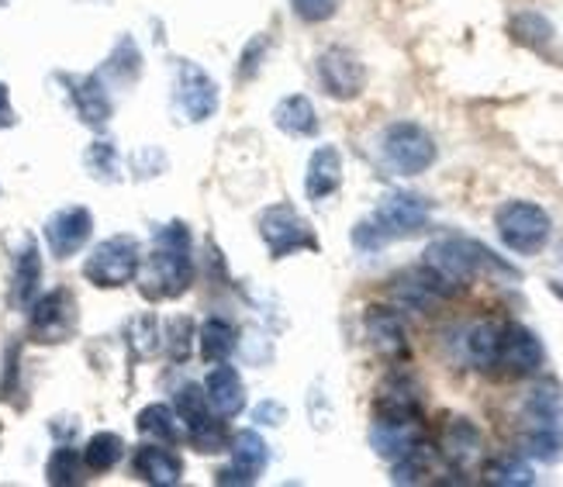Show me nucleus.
<instances>
[{
  "label": "nucleus",
  "instance_id": "nucleus-16",
  "mask_svg": "<svg viewBox=\"0 0 563 487\" xmlns=\"http://www.w3.org/2000/svg\"><path fill=\"white\" fill-rule=\"evenodd\" d=\"M205 395L218 419H235L239 411L246 408V384H242V377L229 363H214L205 380Z\"/></svg>",
  "mask_w": 563,
  "mask_h": 487
},
{
  "label": "nucleus",
  "instance_id": "nucleus-11",
  "mask_svg": "<svg viewBox=\"0 0 563 487\" xmlns=\"http://www.w3.org/2000/svg\"><path fill=\"white\" fill-rule=\"evenodd\" d=\"M318 80H322L325 93L335 97V101H353L366 87V66L350 48L332 45L318 56Z\"/></svg>",
  "mask_w": 563,
  "mask_h": 487
},
{
  "label": "nucleus",
  "instance_id": "nucleus-21",
  "mask_svg": "<svg viewBox=\"0 0 563 487\" xmlns=\"http://www.w3.org/2000/svg\"><path fill=\"white\" fill-rule=\"evenodd\" d=\"M419 411H422L419 387L408 377H390L374 401V416H384V419H419Z\"/></svg>",
  "mask_w": 563,
  "mask_h": 487
},
{
  "label": "nucleus",
  "instance_id": "nucleus-4",
  "mask_svg": "<svg viewBox=\"0 0 563 487\" xmlns=\"http://www.w3.org/2000/svg\"><path fill=\"white\" fill-rule=\"evenodd\" d=\"M526 453L553 464L563 453V395L556 380H543L526 401Z\"/></svg>",
  "mask_w": 563,
  "mask_h": 487
},
{
  "label": "nucleus",
  "instance_id": "nucleus-36",
  "mask_svg": "<svg viewBox=\"0 0 563 487\" xmlns=\"http://www.w3.org/2000/svg\"><path fill=\"white\" fill-rule=\"evenodd\" d=\"M263 53H266V35H256V38L246 45V53H242L235 77H239V80H253V77H256V69H260Z\"/></svg>",
  "mask_w": 563,
  "mask_h": 487
},
{
  "label": "nucleus",
  "instance_id": "nucleus-20",
  "mask_svg": "<svg viewBox=\"0 0 563 487\" xmlns=\"http://www.w3.org/2000/svg\"><path fill=\"white\" fill-rule=\"evenodd\" d=\"M69 97L73 104H77V114L87 121L93 129H104L111 121V97L101 84V73H90V77H77L69 80Z\"/></svg>",
  "mask_w": 563,
  "mask_h": 487
},
{
  "label": "nucleus",
  "instance_id": "nucleus-34",
  "mask_svg": "<svg viewBox=\"0 0 563 487\" xmlns=\"http://www.w3.org/2000/svg\"><path fill=\"white\" fill-rule=\"evenodd\" d=\"M290 8H294V14H298L301 21L322 24V21H329V18L339 14L342 0H290Z\"/></svg>",
  "mask_w": 563,
  "mask_h": 487
},
{
  "label": "nucleus",
  "instance_id": "nucleus-7",
  "mask_svg": "<svg viewBox=\"0 0 563 487\" xmlns=\"http://www.w3.org/2000/svg\"><path fill=\"white\" fill-rule=\"evenodd\" d=\"M380 153H384L387 166L401 177L426 174L439 156L435 139L422 125H415V121H395L380 139Z\"/></svg>",
  "mask_w": 563,
  "mask_h": 487
},
{
  "label": "nucleus",
  "instance_id": "nucleus-6",
  "mask_svg": "<svg viewBox=\"0 0 563 487\" xmlns=\"http://www.w3.org/2000/svg\"><path fill=\"white\" fill-rule=\"evenodd\" d=\"M139 270H142V246L132 235L104 239L101 246H93V253L84 263V277L93 287H104V290L132 284L139 277Z\"/></svg>",
  "mask_w": 563,
  "mask_h": 487
},
{
  "label": "nucleus",
  "instance_id": "nucleus-10",
  "mask_svg": "<svg viewBox=\"0 0 563 487\" xmlns=\"http://www.w3.org/2000/svg\"><path fill=\"white\" fill-rule=\"evenodd\" d=\"M547 350L543 343L536 339L532 329L519 325V322H508L501 325V346H498V367L495 374L505 377H529L543 367Z\"/></svg>",
  "mask_w": 563,
  "mask_h": 487
},
{
  "label": "nucleus",
  "instance_id": "nucleus-14",
  "mask_svg": "<svg viewBox=\"0 0 563 487\" xmlns=\"http://www.w3.org/2000/svg\"><path fill=\"white\" fill-rule=\"evenodd\" d=\"M363 329H366V339H371L377 356H384L390 363L408 359V332H405V322L395 308H384V305L366 308Z\"/></svg>",
  "mask_w": 563,
  "mask_h": 487
},
{
  "label": "nucleus",
  "instance_id": "nucleus-13",
  "mask_svg": "<svg viewBox=\"0 0 563 487\" xmlns=\"http://www.w3.org/2000/svg\"><path fill=\"white\" fill-rule=\"evenodd\" d=\"M90 232H93V214L87 208H80V204L59 208L45 222V242H48V250H53L56 259L77 256L87 246Z\"/></svg>",
  "mask_w": 563,
  "mask_h": 487
},
{
  "label": "nucleus",
  "instance_id": "nucleus-32",
  "mask_svg": "<svg viewBox=\"0 0 563 487\" xmlns=\"http://www.w3.org/2000/svg\"><path fill=\"white\" fill-rule=\"evenodd\" d=\"M139 69H142V59H139L135 42L132 38H121L118 48H114V56L108 59V73H114L121 84H132L139 77Z\"/></svg>",
  "mask_w": 563,
  "mask_h": 487
},
{
  "label": "nucleus",
  "instance_id": "nucleus-19",
  "mask_svg": "<svg viewBox=\"0 0 563 487\" xmlns=\"http://www.w3.org/2000/svg\"><path fill=\"white\" fill-rule=\"evenodd\" d=\"M342 187V156L335 145H318L308 159L305 174V193L311 201H325Z\"/></svg>",
  "mask_w": 563,
  "mask_h": 487
},
{
  "label": "nucleus",
  "instance_id": "nucleus-22",
  "mask_svg": "<svg viewBox=\"0 0 563 487\" xmlns=\"http://www.w3.org/2000/svg\"><path fill=\"white\" fill-rule=\"evenodd\" d=\"M135 474H139L145 484L174 487V484H180V477H184V464H180V460H177L174 453L163 450V446L156 443V446H142V450L135 453Z\"/></svg>",
  "mask_w": 563,
  "mask_h": 487
},
{
  "label": "nucleus",
  "instance_id": "nucleus-37",
  "mask_svg": "<svg viewBox=\"0 0 563 487\" xmlns=\"http://www.w3.org/2000/svg\"><path fill=\"white\" fill-rule=\"evenodd\" d=\"M169 339H174V359H184L190 350V322L187 319L169 322Z\"/></svg>",
  "mask_w": 563,
  "mask_h": 487
},
{
  "label": "nucleus",
  "instance_id": "nucleus-3",
  "mask_svg": "<svg viewBox=\"0 0 563 487\" xmlns=\"http://www.w3.org/2000/svg\"><path fill=\"white\" fill-rule=\"evenodd\" d=\"M429 225V201L419 193L395 190L377 204V211L353 229V242L363 253H377L387 242L419 235Z\"/></svg>",
  "mask_w": 563,
  "mask_h": 487
},
{
  "label": "nucleus",
  "instance_id": "nucleus-26",
  "mask_svg": "<svg viewBox=\"0 0 563 487\" xmlns=\"http://www.w3.org/2000/svg\"><path fill=\"white\" fill-rule=\"evenodd\" d=\"M121 456H125V443H121L118 432H97L90 435V443L84 450V464L93 471V474H108L121 464Z\"/></svg>",
  "mask_w": 563,
  "mask_h": 487
},
{
  "label": "nucleus",
  "instance_id": "nucleus-35",
  "mask_svg": "<svg viewBox=\"0 0 563 487\" xmlns=\"http://www.w3.org/2000/svg\"><path fill=\"white\" fill-rule=\"evenodd\" d=\"M153 339H159L156 319H135V322H132V329H129V343L139 350V356H150V353L156 350Z\"/></svg>",
  "mask_w": 563,
  "mask_h": 487
},
{
  "label": "nucleus",
  "instance_id": "nucleus-25",
  "mask_svg": "<svg viewBox=\"0 0 563 487\" xmlns=\"http://www.w3.org/2000/svg\"><path fill=\"white\" fill-rule=\"evenodd\" d=\"M38 280H42V256H38V246L29 239L24 242V250L18 253V263H14V301L32 305Z\"/></svg>",
  "mask_w": 563,
  "mask_h": 487
},
{
  "label": "nucleus",
  "instance_id": "nucleus-29",
  "mask_svg": "<svg viewBox=\"0 0 563 487\" xmlns=\"http://www.w3.org/2000/svg\"><path fill=\"white\" fill-rule=\"evenodd\" d=\"M239 346V335L225 319H208L201 325V353L208 363H225Z\"/></svg>",
  "mask_w": 563,
  "mask_h": 487
},
{
  "label": "nucleus",
  "instance_id": "nucleus-33",
  "mask_svg": "<svg viewBox=\"0 0 563 487\" xmlns=\"http://www.w3.org/2000/svg\"><path fill=\"white\" fill-rule=\"evenodd\" d=\"M84 159L97 180H118V150L111 142H93Z\"/></svg>",
  "mask_w": 563,
  "mask_h": 487
},
{
  "label": "nucleus",
  "instance_id": "nucleus-23",
  "mask_svg": "<svg viewBox=\"0 0 563 487\" xmlns=\"http://www.w3.org/2000/svg\"><path fill=\"white\" fill-rule=\"evenodd\" d=\"M274 125L294 139H305V135H314L318 132V114H314V104L308 101L305 93H290L284 101L274 108Z\"/></svg>",
  "mask_w": 563,
  "mask_h": 487
},
{
  "label": "nucleus",
  "instance_id": "nucleus-38",
  "mask_svg": "<svg viewBox=\"0 0 563 487\" xmlns=\"http://www.w3.org/2000/svg\"><path fill=\"white\" fill-rule=\"evenodd\" d=\"M14 121H18V114L11 108V90H8L4 80H0V129H11Z\"/></svg>",
  "mask_w": 563,
  "mask_h": 487
},
{
  "label": "nucleus",
  "instance_id": "nucleus-27",
  "mask_svg": "<svg viewBox=\"0 0 563 487\" xmlns=\"http://www.w3.org/2000/svg\"><path fill=\"white\" fill-rule=\"evenodd\" d=\"M135 425H139L142 435H150V440L166 443V446L180 440L177 416H174V408H166V405H150V408H142V411H139V419H135Z\"/></svg>",
  "mask_w": 563,
  "mask_h": 487
},
{
  "label": "nucleus",
  "instance_id": "nucleus-31",
  "mask_svg": "<svg viewBox=\"0 0 563 487\" xmlns=\"http://www.w3.org/2000/svg\"><path fill=\"white\" fill-rule=\"evenodd\" d=\"M45 480L48 484H77L80 480V456L73 453L69 446H59L45 464Z\"/></svg>",
  "mask_w": 563,
  "mask_h": 487
},
{
  "label": "nucleus",
  "instance_id": "nucleus-15",
  "mask_svg": "<svg viewBox=\"0 0 563 487\" xmlns=\"http://www.w3.org/2000/svg\"><path fill=\"white\" fill-rule=\"evenodd\" d=\"M422 443V425L419 419H384V416H374V425H371V446L380 460H401L408 450H415Z\"/></svg>",
  "mask_w": 563,
  "mask_h": 487
},
{
  "label": "nucleus",
  "instance_id": "nucleus-17",
  "mask_svg": "<svg viewBox=\"0 0 563 487\" xmlns=\"http://www.w3.org/2000/svg\"><path fill=\"white\" fill-rule=\"evenodd\" d=\"M266 460H271V453H266V443L260 440L256 432H239L232 440V467H225L222 474H218V484H253Z\"/></svg>",
  "mask_w": 563,
  "mask_h": 487
},
{
  "label": "nucleus",
  "instance_id": "nucleus-30",
  "mask_svg": "<svg viewBox=\"0 0 563 487\" xmlns=\"http://www.w3.org/2000/svg\"><path fill=\"white\" fill-rule=\"evenodd\" d=\"M484 480L498 484V487H529V484H536V474L519 456H498L484 467Z\"/></svg>",
  "mask_w": 563,
  "mask_h": 487
},
{
  "label": "nucleus",
  "instance_id": "nucleus-40",
  "mask_svg": "<svg viewBox=\"0 0 563 487\" xmlns=\"http://www.w3.org/2000/svg\"><path fill=\"white\" fill-rule=\"evenodd\" d=\"M0 8H8V0H0Z\"/></svg>",
  "mask_w": 563,
  "mask_h": 487
},
{
  "label": "nucleus",
  "instance_id": "nucleus-24",
  "mask_svg": "<svg viewBox=\"0 0 563 487\" xmlns=\"http://www.w3.org/2000/svg\"><path fill=\"white\" fill-rule=\"evenodd\" d=\"M498 346H501V325L498 322H481L467 332V359L481 374H495Z\"/></svg>",
  "mask_w": 563,
  "mask_h": 487
},
{
  "label": "nucleus",
  "instance_id": "nucleus-39",
  "mask_svg": "<svg viewBox=\"0 0 563 487\" xmlns=\"http://www.w3.org/2000/svg\"><path fill=\"white\" fill-rule=\"evenodd\" d=\"M553 290H556V295L563 298V287H560V284H553Z\"/></svg>",
  "mask_w": 563,
  "mask_h": 487
},
{
  "label": "nucleus",
  "instance_id": "nucleus-28",
  "mask_svg": "<svg viewBox=\"0 0 563 487\" xmlns=\"http://www.w3.org/2000/svg\"><path fill=\"white\" fill-rule=\"evenodd\" d=\"M508 32H511V38H516L519 45H526V48H547L553 42V35H556L550 18H543L540 11L516 14V18H511V24H508Z\"/></svg>",
  "mask_w": 563,
  "mask_h": 487
},
{
  "label": "nucleus",
  "instance_id": "nucleus-8",
  "mask_svg": "<svg viewBox=\"0 0 563 487\" xmlns=\"http://www.w3.org/2000/svg\"><path fill=\"white\" fill-rule=\"evenodd\" d=\"M260 235H263L266 250H271L274 259H284V256L301 253V250H318V239H314L311 225L290 204L266 208L260 214Z\"/></svg>",
  "mask_w": 563,
  "mask_h": 487
},
{
  "label": "nucleus",
  "instance_id": "nucleus-12",
  "mask_svg": "<svg viewBox=\"0 0 563 487\" xmlns=\"http://www.w3.org/2000/svg\"><path fill=\"white\" fill-rule=\"evenodd\" d=\"M174 90H177V108L187 114V121H208L218 111V84L198 63L190 59L177 63Z\"/></svg>",
  "mask_w": 563,
  "mask_h": 487
},
{
  "label": "nucleus",
  "instance_id": "nucleus-9",
  "mask_svg": "<svg viewBox=\"0 0 563 487\" xmlns=\"http://www.w3.org/2000/svg\"><path fill=\"white\" fill-rule=\"evenodd\" d=\"M73 329H77V301H73L69 290H48L45 298L32 301L29 332L35 343H45V346L66 343Z\"/></svg>",
  "mask_w": 563,
  "mask_h": 487
},
{
  "label": "nucleus",
  "instance_id": "nucleus-5",
  "mask_svg": "<svg viewBox=\"0 0 563 487\" xmlns=\"http://www.w3.org/2000/svg\"><path fill=\"white\" fill-rule=\"evenodd\" d=\"M495 229L501 235V242L519 256H536L547 250L553 222L550 214L532 204V201H505L495 214Z\"/></svg>",
  "mask_w": 563,
  "mask_h": 487
},
{
  "label": "nucleus",
  "instance_id": "nucleus-2",
  "mask_svg": "<svg viewBox=\"0 0 563 487\" xmlns=\"http://www.w3.org/2000/svg\"><path fill=\"white\" fill-rule=\"evenodd\" d=\"M194 280V259H190V232L184 222H169L153 239V256L142 274L145 298H177Z\"/></svg>",
  "mask_w": 563,
  "mask_h": 487
},
{
  "label": "nucleus",
  "instance_id": "nucleus-18",
  "mask_svg": "<svg viewBox=\"0 0 563 487\" xmlns=\"http://www.w3.org/2000/svg\"><path fill=\"white\" fill-rule=\"evenodd\" d=\"M439 453H443V460L453 471L467 474L477 464V460L484 456V435H481V429L474 422L453 419L446 425V432H443V450H439Z\"/></svg>",
  "mask_w": 563,
  "mask_h": 487
},
{
  "label": "nucleus",
  "instance_id": "nucleus-1",
  "mask_svg": "<svg viewBox=\"0 0 563 487\" xmlns=\"http://www.w3.org/2000/svg\"><path fill=\"white\" fill-rule=\"evenodd\" d=\"M422 266L439 280V287H443L446 295H453V290H460V287H467L484 270L516 277V270H511L508 263H501L492 250L481 246L477 239H463V235L435 239L432 246L426 250Z\"/></svg>",
  "mask_w": 563,
  "mask_h": 487
}]
</instances>
